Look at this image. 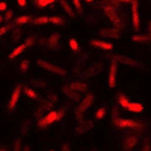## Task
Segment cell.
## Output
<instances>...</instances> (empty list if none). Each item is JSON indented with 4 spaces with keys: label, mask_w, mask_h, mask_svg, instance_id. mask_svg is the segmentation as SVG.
<instances>
[{
    "label": "cell",
    "mask_w": 151,
    "mask_h": 151,
    "mask_svg": "<svg viewBox=\"0 0 151 151\" xmlns=\"http://www.w3.org/2000/svg\"><path fill=\"white\" fill-rule=\"evenodd\" d=\"M119 7H120V3H117L114 0H102V1L94 3V8H101L104 11L105 17L112 23L113 27L121 32L123 29H125V22L123 21V18L120 17L119 11H117Z\"/></svg>",
    "instance_id": "cell-1"
},
{
    "label": "cell",
    "mask_w": 151,
    "mask_h": 151,
    "mask_svg": "<svg viewBox=\"0 0 151 151\" xmlns=\"http://www.w3.org/2000/svg\"><path fill=\"white\" fill-rule=\"evenodd\" d=\"M108 57L110 60H113V61H116L117 64H123V65L131 67V68H134V70L140 71V72H146L147 71L146 64L136 59H132L129 56H124V55H108Z\"/></svg>",
    "instance_id": "cell-2"
},
{
    "label": "cell",
    "mask_w": 151,
    "mask_h": 151,
    "mask_svg": "<svg viewBox=\"0 0 151 151\" xmlns=\"http://www.w3.org/2000/svg\"><path fill=\"white\" fill-rule=\"evenodd\" d=\"M113 125L119 129H134L137 134H140L146 129V124L139 120H129V119H121L119 117L117 120L113 121Z\"/></svg>",
    "instance_id": "cell-3"
},
{
    "label": "cell",
    "mask_w": 151,
    "mask_h": 151,
    "mask_svg": "<svg viewBox=\"0 0 151 151\" xmlns=\"http://www.w3.org/2000/svg\"><path fill=\"white\" fill-rule=\"evenodd\" d=\"M94 101H95V94L94 93H87V94L81 99L79 105H78L76 109H75V117H76L78 123H82V121H83L84 113L91 108L93 104H94Z\"/></svg>",
    "instance_id": "cell-4"
},
{
    "label": "cell",
    "mask_w": 151,
    "mask_h": 151,
    "mask_svg": "<svg viewBox=\"0 0 151 151\" xmlns=\"http://www.w3.org/2000/svg\"><path fill=\"white\" fill-rule=\"evenodd\" d=\"M35 63H37V65H38L40 68L48 71V72H50V74H53V75H59V76H65V75H67V71L64 70V68L59 67L57 64L49 63V61L42 60V59H37Z\"/></svg>",
    "instance_id": "cell-5"
},
{
    "label": "cell",
    "mask_w": 151,
    "mask_h": 151,
    "mask_svg": "<svg viewBox=\"0 0 151 151\" xmlns=\"http://www.w3.org/2000/svg\"><path fill=\"white\" fill-rule=\"evenodd\" d=\"M104 70H105V64L99 63V61H98V63L91 64L90 67L84 68V70L81 72V75H79V76H81L82 79H90V78H94V76H97V75L102 74V72H104Z\"/></svg>",
    "instance_id": "cell-6"
},
{
    "label": "cell",
    "mask_w": 151,
    "mask_h": 151,
    "mask_svg": "<svg viewBox=\"0 0 151 151\" xmlns=\"http://www.w3.org/2000/svg\"><path fill=\"white\" fill-rule=\"evenodd\" d=\"M22 86H23V84L18 83L17 86L14 87L12 93H11V97H10V99H8V104H7L8 112H14L15 108H17L18 102H19V98H21V94H22V88H23Z\"/></svg>",
    "instance_id": "cell-7"
},
{
    "label": "cell",
    "mask_w": 151,
    "mask_h": 151,
    "mask_svg": "<svg viewBox=\"0 0 151 151\" xmlns=\"http://www.w3.org/2000/svg\"><path fill=\"white\" fill-rule=\"evenodd\" d=\"M139 144V135L137 134H127L123 137V143H121V147L124 151H131L134 150Z\"/></svg>",
    "instance_id": "cell-8"
},
{
    "label": "cell",
    "mask_w": 151,
    "mask_h": 151,
    "mask_svg": "<svg viewBox=\"0 0 151 151\" xmlns=\"http://www.w3.org/2000/svg\"><path fill=\"white\" fill-rule=\"evenodd\" d=\"M98 35L105 40H120L123 35V32L114 27H102L98 30Z\"/></svg>",
    "instance_id": "cell-9"
},
{
    "label": "cell",
    "mask_w": 151,
    "mask_h": 151,
    "mask_svg": "<svg viewBox=\"0 0 151 151\" xmlns=\"http://www.w3.org/2000/svg\"><path fill=\"white\" fill-rule=\"evenodd\" d=\"M131 17H132V26L135 32L140 30V14H139V1L132 0L131 3Z\"/></svg>",
    "instance_id": "cell-10"
},
{
    "label": "cell",
    "mask_w": 151,
    "mask_h": 151,
    "mask_svg": "<svg viewBox=\"0 0 151 151\" xmlns=\"http://www.w3.org/2000/svg\"><path fill=\"white\" fill-rule=\"evenodd\" d=\"M60 38H61V35H60L59 32H53L52 34L45 40V45L48 49L50 50H57L60 49Z\"/></svg>",
    "instance_id": "cell-11"
},
{
    "label": "cell",
    "mask_w": 151,
    "mask_h": 151,
    "mask_svg": "<svg viewBox=\"0 0 151 151\" xmlns=\"http://www.w3.org/2000/svg\"><path fill=\"white\" fill-rule=\"evenodd\" d=\"M55 121H57V112L56 110H50L48 114H45L42 119L38 120L37 127H38V128H46V127L53 124Z\"/></svg>",
    "instance_id": "cell-12"
},
{
    "label": "cell",
    "mask_w": 151,
    "mask_h": 151,
    "mask_svg": "<svg viewBox=\"0 0 151 151\" xmlns=\"http://www.w3.org/2000/svg\"><path fill=\"white\" fill-rule=\"evenodd\" d=\"M117 70H119V64L116 61H110V65H109V76H108V84H109L110 88H114L116 87V83H117Z\"/></svg>",
    "instance_id": "cell-13"
},
{
    "label": "cell",
    "mask_w": 151,
    "mask_h": 151,
    "mask_svg": "<svg viewBox=\"0 0 151 151\" xmlns=\"http://www.w3.org/2000/svg\"><path fill=\"white\" fill-rule=\"evenodd\" d=\"M93 121H90V120H83L82 123L78 124V127L75 128V136H82V135H84L86 132H88V131L93 128Z\"/></svg>",
    "instance_id": "cell-14"
},
{
    "label": "cell",
    "mask_w": 151,
    "mask_h": 151,
    "mask_svg": "<svg viewBox=\"0 0 151 151\" xmlns=\"http://www.w3.org/2000/svg\"><path fill=\"white\" fill-rule=\"evenodd\" d=\"M88 44L94 48L98 49H104V50H112L113 49V44L112 42H106L105 40H98V38H91L88 41Z\"/></svg>",
    "instance_id": "cell-15"
},
{
    "label": "cell",
    "mask_w": 151,
    "mask_h": 151,
    "mask_svg": "<svg viewBox=\"0 0 151 151\" xmlns=\"http://www.w3.org/2000/svg\"><path fill=\"white\" fill-rule=\"evenodd\" d=\"M61 91H63V94L65 95L68 99H71V101L81 102V99H82L81 94H79V93H76V91H74V90H72V88H71L68 84H64L63 88H61Z\"/></svg>",
    "instance_id": "cell-16"
},
{
    "label": "cell",
    "mask_w": 151,
    "mask_h": 151,
    "mask_svg": "<svg viewBox=\"0 0 151 151\" xmlns=\"http://www.w3.org/2000/svg\"><path fill=\"white\" fill-rule=\"evenodd\" d=\"M87 59H88L87 53H83V55H81V56L78 57L76 64H75V67H74L75 75H81V72L83 71V67H84V64H86V61H87Z\"/></svg>",
    "instance_id": "cell-17"
},
{
    "label": "cell",
    "mask_w": 151,
    "mask_h": 151,
    "mask_svg": "<svg viewBox=\"0 0 151 151\" xmlns=\"http://www.w3.org/2000/svg\"><path fill=\"white\" fill-rule=\"evenodd\" d=\"M74 91L79 93V94H82V93H88V86L87 83H84V82L82 81H75V82H71L70 84H68Z\"/></svg>",
    "instance_id": "cell-18"
},
{
    "label": "cell",
    "mask_w": 151,
    "mask_h": 151,
    "mask_svg": "<svg viewBox=\"0 0 151 151\" xmlns=\"http://www.w3.org/2000/svg\"><path fill=\"white\" fill-rule=\"evenodd\" d=\"M144 109V106L142 105L140 102H131L127 105L125 110H128V112H132V113H142Z\"/></svg>",
    "instance_id": "cell-19"
},
{
    "label": "cell",
    "mask_w": 151,
    "mask_h": 151,
    "mask_svg": "<svg viewBox=\"0 0 151 151\" xmlns=\"http://www.w3.org/2000/svg\"><path fill=\"white\" fill-rule=\"evenodd\" d=\"M22 35H23V30H22L19 26L12 27V32H11V38H12V42H14V44H18V42L21 41Z\"/></svg>",
    "instance_id": "cell-20"
},
{
    "label": "cell",
    "mask_w": 151,
    "mask_h": 151,
    "mask_svg": "<svg viewBox=\"0 0 151 151\" xmlns=\"http://www.w3.org/2000/svg\"><path fill=\"white\" fill-rule=\"evenodd\" d=\"M60 6H61V8L64 10V12H65V14H68V17H70V18H75L76 12L72 10V7L68 4L67 0H60Z\"/></svg>",
    "instance_id": "cell-21"
},
{
    "label": "cell",
    "mask_w": 151,
    "mask_h": 151,
    "mask_svg": "<svg viewBox=\"0 0 151 151\" xmlns=\"http://www.w3.org/2000/svg\"><path fill=\"white\" fill-rule=\"evenodd\" d=\"M33 19L32 17H29V15H21V17L15 18L14 21V26H22V25H26V23H30Z\"/></svg>",
    "instance_id": "cell-22"
},
{
    "label": "cell",
    "mask_w": 151,
    "mask_h": 151,
    "mask_svg": "<svg viewBox=\"0 0 151 151\" xmlns=\"http://www.w3.org/2000/svg\"><path fill=\"white\" fill-rule=\"evenodd\" d=\"M25 49H26V45H25V44H21V45H18L17 48H15V49L12 50L10 55H8V59H10V60H14L15 57L21 56L22 53L25 52Z\"/></svg>",
    "instance_id": "cell-23"
},
{
    "label": "cell",
    "mask_w": 151,
    "mask_h": 151,
    "mask_svg": "<svg viewBox=\"0 0 151 151\" xmlns=\"http://www.w3.org/2000/svg\"><path fill=\"white\" fill-rule=\"evenodd\" d=\"M22 91L25 93V95L27 97V98H30V99H40V95H38V93L35 91L34 88H32V87H27V86H25V87L22 88Z\"/></svg>",
    "instance_id": "cell-24"
},
{
    "label": "cell",
    "mask_w": 151,
    "mask_h": 151,
    "mask_svg": "<svg viewBox=\"0 0 151 151\" xmlns=\"http://www.w3.org/2000/svg\"><path fill=\"white\" fill-rule=\"evenodd\" d=\"M49 23L55 26H64L67 23V19L63 17H59V15H53V17H49Z\"/></svg>",
    "instance_id": "cell-25"
},
{
    "label": "cell",
    "mask_w": 151,
    "mask_h": 151,
    "mask_svg": "<svg viewBox=\"0 0 151 151\" xmlns=\"http://www.w3.org/2000/svg\"><path fill=\"white\" fill-rule=\"evenodd\" d=\"M117 104H119L120 108L125 109L127 105L129 104V99H128V97H127L125 94H123V93H119V94H117Z\"/></svg>",
    "instance_id": "cell-26"
},
{
    "label": "cell",
    "mask_w": 151,
    "mask_h": 151,
    "mask_svg": "<svg viewBox=\"0 0 151 151\" xmlns=\"http://www.w3.org/2000/svg\"><path fill=\"white\" fill-rule=\"evenodd\" d=\"M30 127H32V123H30V120H25V121H22L21 128H19V132H21L22 136H26V135L29 134V131H30Z\"/></svg>",
    "instance_id": "cell-27"
},
{
    "label": "cell",
    "mask_w": 151,
    "mask_h": 151,
    "mask_svg": "<svg viewBox=\"0 0 151 151\" xmlns=\"http://www.w3.org/2000/svg\"><path fill=\"white\" fill-rule=\"evenodd\" d=\"M132 41L136 44H146V42H150V38L147 34H135L132 35Z\"/></svg>",
    "instance_id": "cell-28"
},
{
    "label": "cell",
    "mask_w": 151,
    "mask_h": 151,
    "mask_svg": "<svg viewBox=\"0 0 151 151\" xmlns=\"http://www.w3.org/2000/svg\"><path fill=\"white\" fill-rule=\"evenodd\" d=\"M32 23L34 26L48 25V23H49V17H46V15H44V17H38V18H35V19H33Z\"/></svg>",
    "instance_id": "cell-29"
},
{
    "label": "cell",
    "mask_w": 151,
    "mask_h": 151,
    "mask_svg": "<svg viewBox=\"0 0 151 151\" xmlns=\"http://www.w3.org/2000/svg\"><path fill=\"white\" fill-rule=\"evenodd\" d=\"M30 84H32V86H34V87H38V88H45L46 86H48V83H46L44 79H38V78L30 79Z\"/></svg>",
    "instance_id": "cell-30"
},
{
    "label": "cell",
    "mask_w": 151,
    "mask_h": 151,
    "mask_svg": "<svg viewBox=\"0 0 151 151\" xmlns=\"http://www.w3.org/2000/svg\"><path fill=\"white\" fill-rule=\"evenodd\" d=\"M140 151H151V137L144 136V139L142 140Z\"/></svg>",
    "instance_id": "cell-31"
},
{
    "label": "cell",
    "mask_w": 151,
    "mask_h": 151,
    "mask_svg": "<svg viewBox=\"0 0 151 151\" xmlns=\"http://www.w3.org/2000/svg\"><path fill=\"white\" fill-rule=\"evenodd\" d=\"M68 45L74 52H79L81 50V46H79V42L76 41V38H70L68 40Z\"/></svg>",
    "instance_id": "cell-32"
},
{
    "label": "cell",
    "mask_w": 151,
    "mask_h": 151,
    "mask_svg": "<svg viewBox=\"0 0 151 151\" xmlns=\"http://www.w3.org/2000/svg\"><path fill=\"white\" fill-rule=\"evenodd\" d=\"M23 148V144H22V139L21 137H17L12 142V151H22Z\"/></svg>",
    "instance_id": "cell-33"
},
{
    "label": "cell",
    "mask_w": 151,
    "mask_h": 151,
    "mask_svg": "<svg viewBox=\"0 0 151 151\" xmlns=\"http://www.w3.org/2000/svg\"><path fill=\"white\" fill-rule=\"evenodd\" d=\"M19 68H21V72H27L29 68H30V60L29 59H23L19 64Z\"/></svg>",
    "instance_id": "cell-34"
},
{
    "label": "cell",
    "mask_w": 151,
    "mask_h": 151,
    "mask_svg": "<svg viewBox=\"0 0 151 151\" xmlns=\"http://www.w3.org/2000/svg\"><path fill=\"white\" fill-rule=\"evenodd\" d=\"M40 106H41L44 110H50L53 108V104L48 99H40Z\"/></svg>",
    "instance_id": "cell-35"
},
{
    "label": "cell",
    "mask_w": 151,
    "mask_h": 151,
    "mask_svg": "<svg viewBox=\"0 0 151 151\" xmlns=\"http://www.w3.org/2000/svg\"><path fill=\"white\" fill-rule=\"evenodd\" d=\"M23 44L26 45V48H29V46H34L35 44H37V37H35V35H29L27 38L25 40Z\"/></svg>",
    "instance_id": "cell-36"
},
{
    "label": "cell",
    "mask_w": 151,
    "mask_h": 151,
    "mask_svg": "<svg viewBox=\"0 0 151 151\" xmlns=\"http://www.w3.org/2000/svg\"><path fill=\"white\" fill-rule=\"evenodd\" d=\"M12 19H14V11H12V10H7L6 12H4V15H3V21L11 22Z\"/></svg>",
    "instance_id": "cell-37"
},
{
    "label": "cell",
    "mask_w": 151,
    "mask_h": 151,
    "mask_svg": "<svg viewBox=\"0 0 151 151\" xmlns=\"http://www.w3.org/2000/svg\"><path fill=\"white\" fill-rule=\"evenodd\" d=\"M72 4H74L75 11H76V12H79V14H82V12H83V7H82V0H72Z\"/></svg>",
    "instance_id": "cell-38"
},
{
    "label": "cell",
    "mask_w": 151,
    "mask_h": 151,
    "mask_svg": "<svg viewBox=\"0 0 151 151\" xmlns=\"http://www.w3.org/2000/svg\"><path fill=\"white\" fill-rule=\"evenodd\" d=\"M56 1V0H37V6L38 7H46V6H50V4H53Z\"/></svg>",
    "instance_id": "cell-39"
},
{
    "label": "cell",
    "mask_w": 151,
    "mask_h": 151,
    "mask_svg": "<svg viewBox=\"0 0 151 151\" xmlns=\"http://www.w3.org/2000/svg\"><path fill=\"white\" fill-rule=\"evenodd\" d=\"M120 117V106L116 105L112 108V120L114 121V120H117Z\"/></svg>",
    "instance_id": "cell-40"
},
{
    "label": "cell",
    "mask_w": 151,
    "mask_h": 151,
    "mask_svg": "<svg viewBox=\"0 0 151 151\" xmlns=\"http://www.w3.org/2000/svg\"><path fill=\"white\" fill-rule=\"evenodd\" d=\"M106 114V108H99L97 112H95V119L97 120H102Z\"/></svg>",
    "instance_id": "cell-41"
},
{
    "label": "cell",
    "mask_w": 151,
    "mask_h": 151,
    "mask_svg": "<svg viewBox=\"0 0 151 151\" xmlns=\"http://www.w3.org/2000/svg\"><path fill=\"white\" fill-rule=\"evenodd\" d=\"M46 99L52 102L53 105H55V104L59 101V98H57V95L55 94V93H48V95H46Z\"/></svg>",
    "instance_id": "cell-42"
},
{
    "label": "cell",
    "mask_w": 151,
    "mask_h": 151,
    "mask_svg": "<svg viewBox=\"0 0 151 151\" xmlns=\"http://www.w3.org/2000/svg\"><path fill=\"white\" fill-rule=\"evenodd\" d=\"M44 112H45V110L42 109L41 106H38V108H37V110H35V112H34V116L40 120V119H42V117L45 116V114H44Z\"/></svg>",
    "instance_id": "cell-43"
},
{
    "label": "cell",
    "mask_w": 151,
    "mask_h": 151,
    "mask_svg": "<svg viewBox=\"0 0 151 151\" xmlns=\"http://www.w3.org/2000/svg\"><path fill=\"white\" fill-rule=\"evenodd\" d=\"M11 27H15V26L14 25H12V26H11V25H6V26H3V27H0V37L6 34V33H7Z\"/></svg>",
    "instance_id": "cell-44"
},
{
    "label": "cell",
    "mask_w": 151,
    "mask_h": 151,
    "mask_svg": "<svg viewBox=\"0 0 151 151\" xmlns=\"http://www.w3.org/2000/svg\"><path fill=\"white\" fill-rule=\"evenodd\" d=\"M8 10V6L6 1H0V12H6Z\"/></svg>",
    "instance_id": "cell-45"
},
{
    "label": "cell",
    "mask_w": 151,
    "mask_h": 151,
    "mask_svg": "<svg viewBox=\"0 0 151 151\" xmlns=\"http://www.w3.org/2000/svg\"><path fill=\"white\" fill-rule=\"evenodd\" d=\"M64 114H65V109H60V110H57V121L63 120Z\"/></svg>",
    "instance_id": "cell-46"
},
{
    "label": "cell",
    "mask_w": 151,
    "mask_h": 151,
    "mask_svg": "<svg viewBox=\"0 0 151 151\" xmlns=\"http://www.w3.org/2000/svg\"><path fill=\"white\" fill-rule=\"evenodd\" d=\"M60 151H71V144L68 143V142L63 143V146H61V150H60Z\"/></svg>",
    "instance_id": "cell-47"
},
{
    "label": "cell",
    "mask_w": 151,
    "mask_h": 151,
    "mask_svg": "<svg viewBox=\"0 0 151 151\" xmlns=\"http://www.w3.org/2000/svg\"><path fill=\"white\" fill-rule=\"evenodd\" d=\"M17 3L19 7H26V4H27V0H17Z\"/></svg>",
    "instance_id": "cell-48"
},
{
    "label": "cell",
    "mask_w": 151,
    "mask_h": 151,
    "mask_svg": "<svg viewBox=\"0 0 151 151\" xmlns=\"http://www.w3.org/2000/svg\"><path fill=\"white\" fill-rule=\"evenodd\" d=\"M114 1H117V3H120V4H131L132 3V0H114Z\"/></svg>",
    "instance_id": "cell-49"
},
{
    "label": "cell",
    "mask_w": 151,
    "mask_h": 151,
    "mask_svg": "<svg viewBox=\"0 0 151 151\" xmlns=\"http://www.w3.org/2000/svg\"><path fill=\"white\" fill-rule=\"evenodd\" d=\"M147 30H148V38H150V42H151V21H148L147 23Z\"/></svg>",
    "instance_id": "cell-50"
},
{
    "label": "cell",
    "mask_w": 151,
    "mask_h": 151,
    "mask_svg": "<svg viewBox=\"0 0 151 151\" xmlns=\"http://www.w3.org/2000/svg\"><path fill=\"white\" fill-rule=\"evenodd\" d=\"M22 151H32V147L26 144V146H23V148H22Z\"/></svg>",
    "instance_id": "cell-51"
},
{
    "label": "cell",
    "mask_w": 151,
    "mask_h": 151,
    "mask_svg": "<svg viewBox=\"0 0 151 151\" xmlns=\"http://www.w3.org/2000/svg\"><path fill=\"white\" fill-rule=\"evenodd\" d=\"M93 1H95V0H86V3H88V4L93 3Z\"/></svg>",
    "instance_id": "cell-52"
},
{
    "label": "cell",
    "mask_w": 151,
    "mask_h": 151,
    "mask_svg": "<svg viewBox=\"0 0 151 151\" xmlns=\"http://www.w3.org/2000/svg\"><path fill=\"white\" fill-rule=\"evenodd\" d=\"M0 22H3V15L0 14Z\"/></svg>",
    "instance_id": "cell-53"
},
{
    "label": "cell",
    "mask_w": 151,
    "mask_h": 151,
    "mask_svg": "<svg viewBox=\"0 0 151 151\" xmlns=\"http://www.w3.org/2000/svg\"><path fill=\"white\" fill-rule=\"evenodd\" d=\"M0 151H7V150H6V148L3 147V148H0Z\"/></svg>",
    "instance_id": "cell-54"
},
{
    "label": "cell",
    "mask_w": 151,
    "mask_h": 151,
    "mask_svg": "<svg viewBox=\"0 0 151 151\" xmlns=\"http://www.w3.org/2000/svg\"><path fill=\"white\" fill-rule=\"evenodd\" d=\"M91 151H98V150H97V148H93V150Z\"/></svg>",
    "instance_id": "cell-55"
},
{
    "label": "cell",
    "mask_w": 151,
    "mask_h": 151,
    "mask_svg": "<svg viewBox=\"0 0 151 151\" xmlns=\"http://www.w3.org/2000/svg\"><path fill=\"white\" fill-rule=\"evenodd\" d=\"M33 1H34V4H35V3H37V0H33Z\"/></svg>",
    "instance_id": "cell-56"
},
{
    "label": "cell",
    "mask_w": 151,
    "mask_h": 151,
    "mask_svg": "<svg viewBox=\"0 0 151 151\" xmlns=\"http://www.w3.org/2000/svg\"><path fill=\"white\" fill-rule=\"evenodd\" d=\"M48 151H55V150H48Z\"/></svg>",
    "instance_id": "cell-57"
},
{
    "label": "cell",
    "mask_w": 151,
    "mask_h": 151,
    "mask_svg": "<svg viewBox=\"0 0 151 151\" xmlns=\"http://www.w3.org/2000/svg\"><path fill=\"white\" fill-rule=\"evenodd\" d=\"M150 71H151V68H150Z\"/></svg>",
    "instance_id": "cell-58"
}]
</instances>
